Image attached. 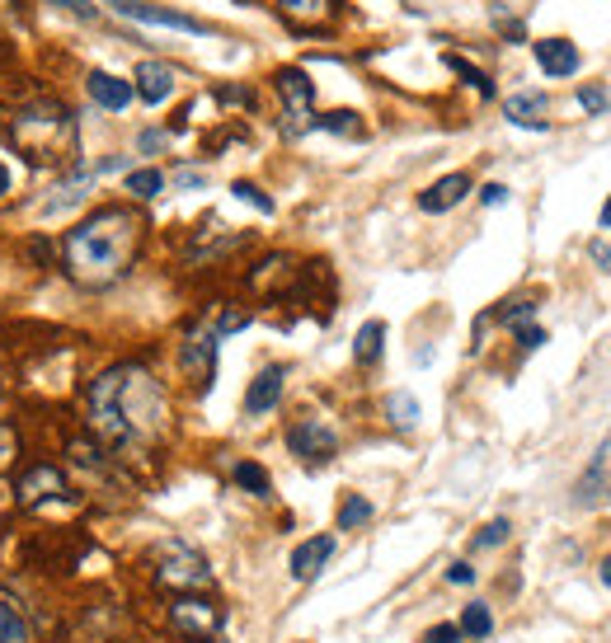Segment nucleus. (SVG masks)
I'll list each match as a JSON object with an SVG mask.
<instances>
[{
	"mask_svg": "<svg viewBox=\"0 0 611 643\" xmlns=\"http://www.w3.org/2000/svg\"><path fill=\"white\" fill-rule=\"evenodd\" d=\"M85 423L113 451H151L169 427V399L161 381L137 362H118L85 395Z\"/></svg>",
	"mask_w": 611,
	"mask_h": 643,
	"instance_id": "obj_1",
	"label": "nucleus"
},
{
	"mask_svg": "<svg viewBox=\"0 0 611 643\" xmlns=\"http://www.w3.org/2000/svg\"><path fill=\"white\" fill-rule=\"evenodd\" d=\"M141 217L132 207L113 203V207H99L90 211L80 226H71L66 240H62V263L71 282H80V287H113L127 268H132L137 249H141Z\"/></svg>",
	"mask_w": 611,
	"mask_h": 643,
	"instance_id": "obj_2",
	"label": "nucleus"
},
{
	"mask_svg": "<svg viewBox=\"0 0 611 643\" xmlns=\"http://www.w3.org/2000/svg\"><path fill=\"white\" fill-rule=\"evenodd\" d=\"M10 141L34 165H52L76 146V118L62 104H52V99H38V104H24L10 118Z\"/></svg>",
	"mask_w": 611,
	"mask_h": 643,
	"instance_id": "obj_3",
	"label": "nucleus"
},
{
	"mask_svg": "<svg viewBox=\"0 0 611 643\" xmlns=\"http://www.w3.org/2000/svg\"><path fill=\"white\" fill-rule=\"evenodd\" d=\"M151 582L169 596H189L212 588V564L203 550H193L189 540H161L151 550Z\"/></svg>",
	"mask_w": 611,
	"mask_h": 643,
	"instance_id": "obj_4",
	"label": "nucleus"
},
{
	"mask_svg": "<svg viewBox=\"0 0 611 643\" xmlns=\"http://www.w3.org/2000/svg\"><path fill=\"white\" fill-rule=\"evenodd\" d=\"M273 80H278L282 104H288V113H282V137H306L310 127H316V85L296 66H282Z\"/></svg>",
	"mask_w": 611,
	"mask_h": 643,
	"instance_id": "obj_5",
	"label": "nucleus"
},
{
	"mask_svg": "<svg viewBox=\"0 0 611 643\" xmlns=\"http://www.w3.org/2000/svg\"><path fill=\"white\" fill-rule=\"evenodd\" d=\"M165 620H169V630L183 639H212L226 625V610H221V602H212V596L189 592L165 606Z\"/></svg>",
	"mask_w": 611,
	"mask_h": 643,
	"instance_id": "obj_6",
	"label": "nucleus"
},
{
	"mask_svg": "<svg viewBox=\"0 0 611 643\" xmlns=\"http://www.w3.org/2000/svg\"><path fill=\"white\" fill-rule=\"evenodd\" d=\"M14 498H20V507H42V503H66V498H76V489L52 461H38L14 479Z\"/></svg>",
	"mask_w": 611,
	"mask_h": 643,
	"instance_id": "obj_7",
	"label": "nucleus"
},
{
	"mask_svg": "<svg viewBox=\"0 0 611 643\" xmlns=\"http://www.w3.org/2000/svg\"><path fill=\"white\" fill-rule=\"evenodd\" d=\"M288 451L306 465H324V461H334L339 455V433L320 419H296L288 427Z\"/></svg>",
	"mask_w": 611,
	"mask_h": 643,
	"instance_id": "obj_8",
	"label": "nucleus"
},
{
	"mask_svg": "<svg viewBox=\"0 0 611 643\" xmlns=\"http://www.w3.org/2000/svg\"><path fill=\"white\" fill-rule=\"evenodd\" d=\"M217 343H221L217 329H193V334L179 343V366H183V376L193 381V390H207L212 376H217Z\"/></svg>",
	"mask_w": 611,
	"mask_h": 643,
	"instance_id": "obj_9",
	"label": "nucleus"
},
{
	"mask_svg": "<svg viewBox=\"0 0 611 643\" xmlns=\"http://www.w3.org/2000/svg\"><path fill=\"white\" fill-rule=\"evenodd\" d=\"M123 20H137V24H161V28H179V34H212L203 20L193 14H179V10H165V5H147V0H109Z\"/></svg>",
	"mask_w": 611,
	"mask_h": 643,
	"instance_id": "obj_10",
	"label": "nucleus"
},
{
	"mask_svg": "<svg viewBox=\"0 0 611 643\" xmlns=\"http://www.w3.org/2000/svg\"><path fill=\"white\" fill-rule=\"evenodd\" d=\"M282 385H288V366H264L259 376L250 381V390H245V413L250 419H264V413H273L278 409V399H282Z\"/></svg>",
	"mask_w": 611,
	"mask_h": 643,
	"instance_id": "obj_11",
	"label": "nucleus"
},
{
	"mask_svg": "<svg viewBox=\"0 0 611 643\" xmlns=\"http://www.w3.org/2000/svg\"><path fill=\"white\" fill-rule=\"evenodd\" d=\"M466 193H471V175H443L437 183L419 193V211H429V217H443L457 203H466Z\"/></svg>",
	"mask_w": 611,
	"mask_h": 643,
	"instance_id": "obj_12",
	"label": "nucleus"
},
{
	"mask_svg": "<svg viewBox=\"0 0 611 643\" xmlns=\"http://www.w3.org/2000/svg\"><path fill=\"white\" fill-rule=\"evenodd\" d=\"M330 560H334V536H310V540H302V545L292 550L288 568H292V578H296V582H310Z\"/></svg>",
	"mask_w": 611,
	"mask_h": 643,
	"instance_id": "obj_13",
	"label": "nucleus"
},
{
	"mask_svg": "<svg viewBox=\"0 0 611 643\" xmlns=\"http://www.w3.org/2000/svg\"><path fill=\"white\" fill-rule=\"evenodd\" d=\"M536 48V62H542V70L546 76H556V80H564V76H574L578 66H584V56H578V48L570 38H542V42H532Z\"/></svg>",
	"mask_w": 611,
	"mask_h": 643,
	"instance_id": "obj_14",
	"label": "nucleus"
},
{
	"mask_svg": "<svg viewBox=\"0 0 611 643\" xmlns=\"http://www.w3.org/2000/svg\"><path fill=\"white\" fill-rule=\"evenodd\" d=\"M175 66H165V62H141L137 66V94H141V104H165L169 94H175Z\"/></svg>",
	"mask_w": 611,
	"mask_h": 643,
	"instance_id": "obj_15",
	"label": "nucleus"
},
{
	"mask_svg": "<svg viewBox=\"0 0 611 643\" xmlns=\"http://www.w3.org/2000/svg\"><path fill=\"white\" fill-rule=\"evenodd\" d=\"M85 85H90V99H94V104L99 108H109V113H123L127 104H132V85H127V80H118V76H109V70H90V80H85Z\"/></svg>",
	"mask_w": 611,
	"mask_h": 643,
	"instance_id": "obj_16",
	"label": "nucleus"
},
{
	"mask_svg": "<svg viewBox=\"0 0 611 643\" xmlns=\"http://www.w3.org/2000/svg\"><path fill=\"white\" fill-rule=\"evenodd\" d=\"M546 94H536V90H522V94H513L508 99V123H518V127H532V132H546Z\"/></svg>",
	"mask_w": 611,
	"mask_h": 643,
	"instance_id": "obj_17",
	"label": "nucleus"
},
{
	"mask_svg": "<svg viewBox=\"0 0 611 643\" xmlns=\"http://www.w3.org/2000/svg\"><path fill=\"white\" fill-rule=\"evenodd\" d=\"M607 489H611V479H607V455H598L588 475L578 479V489H574V503H578V507H593V503H602V498H607Z\"/></svg>",
	"mask_w": 611,
	"mask_h": 643,
	"instance_id": "obj_18",
	"label": "nucleus"
},
{
	"mask_svg": "<svg viewBox=\"0 0 611 643\" xmlns=\"http://www.w3.org/2000/svg\"><path fill=\"white\" fill-rule=\"evenodd\" d=\"M381 343H386V324L381 320H367L358 329V338H353V362L358 366H372L377 357H381Z\"/></svg>",
	"mask_w": 611,
	"mask_h": 643,
	"instance_id": "obj_19",
	"label": "nucleus"
},
{
	"mask_svg": "<svg viewBox=\"0 0 611 643\" xmlns=\"http://www.w3.org/2000/svg\"><path fill=\"white\" fill-rule=\"evenodd\" d=\"M28 639H34V630H28V616L14 602L0 596V643H28Z\"/></svg>",
	"mask_w": 611,
	"mask_h": 643,
	"instance_id": "obj_20",
	"label": "nucleus"
},
{
	"mask_svg": "<svg viewBox=\"0 0 611 643\" xmlns=\"http://www.w3.org/2000/svg\"><path fill=\"white\" fill-rule=\"evenodd\" d=\"M231 479H236L245 493H254V498H273V479H268V470L254 465V461H240V465L231 470Z\"/></svg>",
	"mask_w": 611,
	"mask_h": 643,
	"instance_id": "obj_21",
	"label": "nucleus"
},
{
	"mask_svg": "<svg viewBox=\"0 0 611 643\" xmlns=\"http://www.w3.org/2000/svg\"><path fill=\"white\" fill-rule=\"evenodd\" d=\"M494 634V616H489V606L485 602H471L461 610V639H489Z\"/></svg>",
	"mask_w": 611,
	"mask_h": 643,
	"instance_id": "obj_22",
	"label": "nucleus"
},
{
	"mask_svg": "<svg viewBox=\"0 0 611 643\" xmlns=\"http://www.w3.org/2000/svg\"><path fill=\"white\" fill-rule=\"evenodd\" d=\"M367 522H372V503H367L362 493H348L344 503H339V531H362Z\"/></svg>",
	"mask_w": 611,
	"mask_h": 643,
	"instance_id": "obj_23",
	"label": "nucleus"
},
{
	"mask_svg": "<svg viewBox=\"0 0 611 643\" xmlns=\"http://www.w3.org/2000/svg\"><path fill=\"white\" fill-rule=\"evenodd\" d=\"M127 193H132L137 203H151V197L165 193V175L161 169H132V175H127Z\"/></svg>",
	"mask_w": 611,
	"mask_h": 643,
	"instance_id": "obj_24",
	"label": "nucleus"
},
{
	"mask_svg": "<svg viewBox=\"0 0 611 643\" xmlns=\"http://www.w3.org/2000/svg\"><path fill=\"white\" fill-rule=\"evenodd\" d=\"M386 419H391L395 427H415V423H419V399L405 395V390L386 395Z\"/></svg>",
	"mask_w": 611,
	"mask_h": 643,
	"instance_id": "obj_25",
	"label": "nucleus"
},
{
	"mask_svg": "<svg viewBox=\"0 0 611 643\" xmlns=\"http://www.w3.org/2000/svg\"><path fill=\"white\" fill-rule=\"evenodd\" d=\"M320 132H334V137H362V118L358 113H348V108H334V113H324V118H316Z\"/></svg>",
	"mask_w": 611,
	"mask_h": 643,
	"instance_id": "obj_26",
	"label": "nucleus"
},
{
	"mask_svg": "<svg viewBox=\"0 0 611 643\" xmlns=\"http://www.w3.org/2000/svg\"><path fill=\"white\" fill-rule=\"evenodd\" d=\"M508 536H513V522H508V517H494L489 526H480V531H475V540H471V545L475 550H499L504 545V540Z\"/></svg>",
	"mask_w": 611,
	"mask_h": 643,
	"instance_id": "obj_27",
	"label": "nucleus"
},
{
	"mask_svg": "<svg viewBox=\"0 0 611 643\" xmlns=\"http://www.w3.org/2000/svg\"><path fill=\"white\" fill-rule=\"evenodd\" d=\"M231 193L240 197V203L259 207V211H264V217H273V211H278V207H273V197H268V193L259 189V183H250V179H236V183H231Z\"/></svg>",
	"mask_w": 611,
	"mask_h": 643,
	"instance_id": "obj_28",
	"label": "nucleus"
},
{
	"mask_svg": "<svg viewBox=\"0 0 611 643\" xmlns=\"http://www.w3.org/2000/svg\"><path fill=\"white\" fill-rule=\"evenodd\" d=\"M282 10H288L292 20H330L334 0H282Z\"/></svg>",
	"mask_w": 611,
	"mask_h": 643,
	"instance_id": "obj_29",
	"label": "nucleus"
},
{
	"mask_svg": "<svg viewBox=\"0 0 611 643\" xmlns=\"http://www.w3.org/2000/svg\"><path fill=\"white\" fill-rule=\"evenodd\" d=\"M447 66H451V70H457V76H461L466 85H475V90H480V99H489V94H494V85H489V76H485V70H475L471 62H461V56H447Z\"/></svg>",
	"mask_w": 611,
	"mask_h": 643,
	"instance_id": "obj_30",
	"label": "nucleus"
},
{
	"mask_svg": "<svg viewBox=\"0 0 611 643\" xmlns=\"http://www.w3.org/2000/svg\"><path fill=\"white\" fill-rule=\"evenodd\" d=\"M14 461H20V433H14V423L0 419V475L14 470Z\"/></svg>",
	"mask_w": 611,
	"mask_h": 643,
	"instance_id": "obj_31",
	"label": "nucleus"
},
{
	"mask_svg": "<svg viewBox=\"0 0 611 643\" xmlns=\"http://www.w3.org/2000/svg\"><path fill=\"white\" fill-rule=\"evenodd\" d=\"M578 104H584L588 113H602L611 104V94L602 90V85H584V90H578Z\"/></svg>",
	"mask_w": 611,
	"mask_h": 643,
	"instance_id": "obj_32",
	"label": "nucleus"
},
{
	"mask_svg": "<svg viewBox=\"0 0 611 643\" xmlns=\"http://www.w3.org/2000/svg\"><path fill=\"white\" fill-rule=\"evenodd\" d=\"M419 643H461V625H433Z\"/></svg>",
	"mask_w": 611,
	"mask_h": 643,
	"instance_id": "obj_33",
	"label": "nucleus"
},
{
	"mask_svg": "<svg viewBox=\"0 0 611 643\" xmlns=\"http://www.w3.org/2000/svg\"><path fill=\"white\" fill-rule=\"evenodd\" d=\"M48 5H56V10H66V14H76V20H94V5L90 0H48Z\"/></svg>",
	"mask_w": 611,
	"mask_h": 643,
	"instance_id": "obj_34",
	"label": "nucleus"
},
{
	"mask_svg": "<svg viewBox=\"0 0 611 643\" xmlns=\"http://www.w3.org/2000/svg\"><path fill=\"white\" fill-rule=\"evenodd\" d=\"M513 334H518V343H522V348H542V343H546V329H536V324H518L513 329Z\"/></svg>",
	"mask_w": 611,
	"mask_h": 643,
	"instance_id": "obj_35",
	"label": "nucleus"
},
{
	"mask_svg": "<svg viewBox=\"0 0 611 643\" xmlns=\"http://www.w3.org/2000/svg\"><path fill=\"white\" fill-rule=\"evenodd\" d=\"M447 582H451V588H471V582H475V568L466 564V560L451 564V568H447Z\"/></svg>",
	"mask_w": 611,
	"mask_h": 643,
	"instance_id": "obj_36",
	"label": "nucleus"
},
{
	"mask_svg": "<svg viewBox=\"0 0 611 643\" xmlns=\"http://www.w3.org/2000/svg\"><path fill=\"white\" fill-rule=\"evenodd\" d=\"M504 197H508L504 183H485V189H480V203H485V207H499Z\"/></svg>",
	"mask_w": 611,
	"mask_h": 643,
	"instance_id": "obj_37",
	"label": "nucleus"
},
{
	"mask_svg": "<svg viewBox=\"0 0 611 643\" xmlns=\"http://www.w3.org/2000/svg\"><path fill=\"white\" fill-rule=\"evenodd\" d=\"M137 146H141V151H161V146H165V132H141Z\"/></svg>",
	"mask_w": 611,
	"mask_h": 643,
	"instance_id": "obj_38",
	"label": "nucleus"
},
{
	"mask_svg": "<svg viewBox=\"0 0 611 643\" xmlns=\"http://www.w3.org/2000/svg\"><path fill=\"white\" fill-rule=\"evenodd\" d=\"M226 104H254V94L250 90H221Z\"/></svg>",
	"mask_w": 611,
	"mask_h": 643,
	"instance_id": "obj_39",
	"label": "nucleus"
},
{
	"mask_svg": "<svg viewBox=\"0 0 611 643\" xmlns=\"http://www.w3.org/2000/svg\"><path fill=\"white\" fill-rule=\"evenodd\" d=\"M198 183H203V175H198V169H179V189H198Z\"/></svg>",
	"mask_w": 611,
	"mask_h": 643,
	"instance_id": "obj_40",
	"label": "nucleus"
},
{
	"mask_svg": "<svg viewBox=\"0 0 611 643\" xmlns=\"http://www.w3.org/2000/svg\"><path fill=\"white\" fill-rule=\"evenodd\" d=\"M593 259H598V263L607 268V273H611V249H607V245H593Z\"/></svg>",
	"mask_w": 611,
	"mask_h": 643,
	"instance_id": "obj_41",
	"label": "nucleus"
},
{
	"mask_svg": "<svg viewBox=\"0 0 611 643\" xmlns=\"http://www.w3.org/2000/svg\"><path fill=\"white\" fill-rule=\"evenodd\" d=\"M602 231H611V197H607V207H602V217H598Z\"/></svg>",
	"mask_w": 611,
	"mask_h": 643,
	"instance_id": "obj_42",
	"label": "nucleus"
},
{
	"mask_svg": "<svg viewBox=\"0 0 611 643\" xmlns=\"http://www.w3.org/2000/svg\"><path fill=\"white\" fill-rule=\"evenodd\" d=\"M5 193H10V169L0 165V197H5Z\"/></svg>",
	"mask_w": 611,
	"mask_h": 643,
	"instance_id": "obj_43",
	"label": "nucleus"
},
{
	"mask_svg": "<svg viewBox=\"0 0 611 643\" xmlns=\"http://www.w3.org/2000/svg\"><path fill=\"white\" fill-rule=\"evenodd\" d=\"M598 574H602V582L611 588V560H602V568H598Z\"/></svg>",
	"mask_w": 611,
	"mask_h": 643,
	"instance_id": "obj_44",
	"label": "nucleus"
},
{
	"mask_svg": "<svg viewBox=\"0 0 611 643\" xmlns=\"http://www.w3.org/2000/svg\"><path fill=\"white\" fill-rule=\"evenodd\" d=\"M193 643H212V639H193Z\"/></svg>",
	"mask_w": 611,
	"mask_h": 643,
	"instance_id": "obj_45",
	"label": "nucleus"
}]
</instances>
